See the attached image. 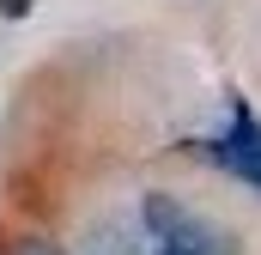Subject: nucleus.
Here are the masks:
<instances>
[{
    "instance_id": "1",
    "label": "nucleus",
    "mask_w": 261,
    "mask_h": 255,
    "mask_svg": "<svg viewBox=\"0 0 261 255\" xmlns=\"http://www.w3.org/2000/svg\"><path fill=\"white\" fill-rule=\"evenodd\" d=\"M79 255H243V249H237V237L219 219H206L189 200L152 189V194H140L134 207L97 219L85 231Z\"/></svg>"
},
{
    "instance_id": "2",
    "label": "nucleus",
    "mask_w": 261,
    "mask_h": 255,
    "mask_svg": "<svg viewBox=\"0 0 261 255\" xmlns=\"http://www.w3.org/2000/svg\"><path fill=\"white\" fill-rule=\"evenodd\" d=\"M195 152L213 170H225L231 183H243V189L261 194V110L249 97H231L225 104V122L213 128L206 140H195Z\"/></svg>"
},
{
    "instance_id": "3",
    "label": "nucleus",
    "mask_w": 261,
    "mask_h": 255,
    "mask_svg": "<svg viewBox=\"0 0 261 255\" xmlns=\"http://www.w3.org/2000/svg\"><path fill=\"white\" fill-rule=\"evenodd\" d=\"M0 255H67L55 237H43V231H6L0 237Z\"/></svg>"
},
{
    "instance_id": "4",
    "label": "nucleus",
    "mask_w": 261,
    "mask_h": 255,
    "mask_svg": "<svg viewBox=\"0 0 261 255\" xmlns=\"http://www.w3.org/2000/svg\"><path fill=\"white\" fill-rule=\"evenodd\" d=\"M31 12V0H0V18H24Z\"/></svg>"
}]
</instances>
